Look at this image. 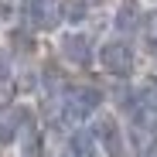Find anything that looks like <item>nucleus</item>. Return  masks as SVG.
<instances>
[{
    "mask_svg": "<svg viewBox=\"0 0 157 157\" xmlns=\"http://www.w3.org/2000/svg\"><path fill=\"white\" fill-rule=\"evenodd\" d=\"M96 65L113 75V78H130L137 68V55H133V44L123 41V38H109L96 48Z\"/></svg>",
    "mask_w": 157,
    "mask_h": 157,
    "instance_id": "1",
    "label": "nucleus"
},
{
    "mask_svg": "<svg viewBox=\"0 0 157 157\" xmlns=\"http://www.w3.org/2000/svg\"><path fill=\"white\" fill-rule=\"evenodd\" d=\"M92 4H109V0H92Z\"/></svg>",
    "mask_w": 157,
    "mask_h": 157,
    "instance_id": "15",
    "label": "nucleus"
},
{
    "mask_svg": "<svg viewBox=\"0 0 157 157\" xmlns=\"http://www.w3.org/2000/svg\"><path fill=\"white\" fill-rule=\"evenodd\" d=\"M14 78V58H10V51L0 48V82H10Z\"/></svg>",
    "mask_w": 157,
    "mask_h": 157,
    "instance_id": "11",
    "label": "nucleus"
},
{
    "mask_svg": "<svg viewBox=\"0 0 157 157\" xmlns=\"http://www.w3.org/2000/svg\"><path fill=\"white\" fill-rule=\"evenodd\" d=\"M17 133H21V130L14 126V120L4 113V116H0V144H10V140H17Z\"/></svg>",
    "mask_w": 157,
    "mask_h": 157,
    "instance_id": "10",
    "label": "nucleus"
},
{
    "mask_svg": "<svg viewBox=\"0 0 157 157\" xmlns=\"http://www.w3.org/2000/svg\"><path fill=\"white\" fill-rule=\"evenodd\" d=\"M28 21L34 31H55L65 21L62 0H28Z\"/></svg>",
    "mask_w": 157,
    "mask_h": 157,
    "instance_id": "4",
    "label": "nucleus"
},
{
    "mask_svg": "<svg viewBox=\"0 0 157 157\" xmlns=\"http://www.w3.org/2000/svg\"><path fill=\"white\" fill-rule=\"evenodd\" d=\"M102 102H106V96H102L96 86H75L62 99V120H68V123L78 126V123H86L92 113H99Z\"/></svg>",
    "mask_w": 157,
    "mask_h": 157,
    "instance_id": "2",
    "label": "nucleus"
},
{
    "mask_svg": "<svg viewBox=\"0 0 157 157\" xmlns=\"http://www.w3.org/2000/svg\"><path fill=\"white\" fill-rule=\"evenodd\" d=\"M144 157H157V140H150V144L144 147Z\"/></svg>",
    "mask_w": 157,
    "mask_h": 157,
    "instance_id": "14",
    "label": "nucleus"
},
{
    "mask_svg": "<svg viewBox=\"0 0 157 157\" xmlns=\"http://www.w3.org/2000/svg\"><path fill=\"white\" fill-rule=\"evenodd\" d=\"M147 51H150V58L157 62V34H150V38H147Z\"/></svg>",
    "mask_w": 157,
    "mask_h": 157,
    "instance_id": "12",
    "label": "nucleus"
},
{
    "mask_svg": "<svg viewBox=\"0 0 157 157\" xmlns=\"http://www.w3.org/2000/svg\"><path fill=\"white\" fill-rule=\"evenodd\" d=\"M99 140H96V133L92 130H86V126H78V130H72V137H68V157H99Z\"/></svg>",
    "mask_w": 157,
    "mask_h": 157,
    "instance_id": "7",
    "label": "nucleus"
},
{
    "mask_svg": "<svg viewBox=\"0 0 157 157\" xmlns=\"http://www.w3.org/2000/svg\"><path fill=\"white\" fill-rule=\"evenodd\" d=\"M144 92H147V99H150V102H154V106H157V82H150V86H147Z\"/></svg>",
    "mask_w": 157,
    "mask_h": 157,
    "instance_id": "13",
    "label": "nucleus"
},
{
    "mask_svg": "<svg viewBox=\"0 0 157 157\" xmlns=\"http://www.w3.org/2000/svg\"><path fill=\"white\" fill-rule=\"evenodd\" d=\"M58 51H62V58H65L68 65H75V68H86V65H92V58H96L92 41H89L86 31H65V34L58 38Z\"/></svg>",
    "mask_w": 157,
    "mask_h": 157,
    "instance_id": "3",
    "label": "nucleus"
},
{
    "mask_svg": "<svg viewBox=\"0 0 157 157\" xmlns=\"http://www.w3.org/2000/svg\"><path fill=\"white\" fill-rule=\"evenodd\" d=\"M21 147H24V157H41V150H44V137H41V130L31 123L28 130H21Z\"/></svg>",
    "mask_w": 157,
    "mask_h": 157,
    "instance_id": "8",
    "label": "nucleus"
},
{
    "mask_svg": "<svg viewBox=\"0 0 157 157\" xmlns=\"http://www.w3.org/2000/svg\"><path fill=\"white\" fill-rule=\"evenodd\" d=\"M86 17H89V0H68L65 4V21L72 24V28H78Z\"/></svg>",
    "mask_w": 157,
    "mask_h": 157,
    "instance_id": "9",
    "label": "nucleus"
},
{
    "mask_svg": "<svg viewBox=\"0 0 157 157\" xmlns=\"http://www.w3.org/2000/svg\"><path fill=\"white\" fill-rule=\"evenodd\" d=\"M92 133H96L102 154H109V157H123V150H126V144H123V126H120V120H116L113 113L99 116L96 126H92Z\"/></svg>",
    "mask_w": 157,
    "mask_h": 157,
    "instance_id": "5",
    "label": "nucleus"
},
{
    "mask_svg": "<svg viewBox=\"0 0 157 157\" xmlns=\"http://www.w3.org/2000/svg\"><path fill=\"white\" fill-rule=\"evenodd\" d=\"M144 4L140 0H120L116 4V14H113V28L120 34H137L144 28Z\"/></svg>",
    "mask_w": 157,
    "mask_h": 157,
    "instance_id": "6",
    "label": "nucleus"
}]
</instances>
